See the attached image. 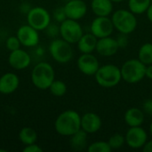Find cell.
<instances>
[{
    "instance_id": "obj_1",
    "label": "cell",
    "mask_w": 152,
    "mask_h": 152,
    "mask_svg": "<svg viewBox=\"0 0 152 152\" xmlns=\"http://www.w3.org/2000/svg\"><path fill=\"white\" fill-rule=\"evenodd\" d=\"M54 127L59 134L71 136L81 129V117L75 110H65L56 118Z\"/></svg>"
},
{
    "instance_id": "obj_2",
    "label": "cell",
    "mask_w": 152,
    "mask_h": 152,
    "mask_svg": "<svg viewBox=\"0 0 152 152\" xmlns=\"http://www.w3.org/2000/svg\"><path fill=\"white\" fill-rule=\"evenodd\" d=\"M54 77L55 74L53 68L51 64L45 61L37 63L31 72V81L33 85L40 90L49 89Z\"/></svg>"
},
{
    "instance_id": "obj_3",
    "label": "cell",
    "mask_w": 152,
    "mask_h": 152,
    "mask_svg": "<svg viewBox=\"0 0 152 152\" xmlns=\"http://www.w3.org/2000/svg\"><path fill=\"white\" fill-rule=\"evenodd\" d=\"M94 76L97 84L104 88L114 87L122 80L120 69L114 64L100 66Z\"/></svg>"
},
{
    "instance_id": "obj_4",
    "label": "cell",
    "mask_w": 152,
    "mask_h": 152,
    "mask_svg": "<svg viewBox=\"0 0 152 152\" xmlns=\"http://www.w3.org/2000/svg\"><path fill=\"white\" fill-rule=\"evenodd\" d=\"M114 28L122 34L129 35L133 33L137 27V18L130 10L118 9L111 17Z\"/></svg>"
},
{
    "instance_id": "obj_5",
    "label": "cell",
    "mask_w": 152,
    "mask_h": 152,
    "mask_svg": "<svg viewBox=\"0 0 152 152\" xmlns=\"http://www.w3.org/2000/svg\"><path fill=\"white\" fill-rule=\"evenodd\" d=\"M146 65L139 59L126 61L120 68L122 79L128 84H137L145 77Z\"/></svg>"
},
{
    "instance_id": "obj_6",
    "label": "cell",
    "mask_w": 152,
    "mask_h": 152,
    "mask_svg": "<svg viewBox=\"0 0 152 152\" xmlns=\"http://www.w3.org/2000/svg\"><path fill=\"white\" fill-rule=\"evenodd\" d=\"M69 42L63 38L53 39L49 45V52L54 61L59 63H67L73 57V49Z\"/></svg>"
},
{
    "instance_id": "obj_7",
    "label": "cell",
    "mask_w": 152,
    "mask_h": 152,
    "mask_svg": "<svg viewBox=\"0 0 152 152\" xmlns=\"http://www.w3.org/2000/svg\"><path fill=\"white\" fill-rule=\"evenodd\" d=\"M60 35L61 38L69 44H76L84 35L81 25L75 20L66 19L60 25Z\"/></svg>"
},
{
    "instance_id": "obj_8",
    "label": "cell",
    "mask_w": 152,
    "mask_h": 152,
    "mask_svg": "<svg viewBox=\"0 0 152 152\" xmlns=\"http://www.w3.org/2000/svg\"><path fill=\"white\" fill-rule=\"evenodd\" d=\"M27 21L28 25L37 30H44L51 23V16L46 9L37 6L28 10Z\"/></svg>"
},
{
    "instance_id": "obj_9",
    "label": "cell",
    "mask_w": 152,
    "mask_h": 152,
    "mask_svg": "<svg viewBox=\"0 0 152 152\" xmlns=\"http://www.w3.org/2000/svg\"><path fill=\"white\" fill-rule=\"evenodd\" d=\"M114 25L111 19L108 16H97L91 23V33L97 38L110 37L114 30Z\"/></svg>"
},
{
    "instance_id": "obj_10",
    "label": "cell",
    "mask_w": 152,
    "mask_h": 152,
    "mask_svg": "<svg viewBox=\"0 0 152 152\" xmlns=\"http://www.w3.org/2000/svg\"><path fill=\"white\" fill-rule=\"evenodd\" d=\"M125 137L126 143L134 150L142 149L148 142V134L141 126L130 127Z\"/></svg>"
},
{
    "instance_id": "obj_11",
    "label": "cell",
    "mask_w": 152,
    "mask_h": 152,
    "mask_svg": "<svg viewBox=\"0 0 152 152\" xmlns=\"http://www.w3.org/2000/svg\"><path fill=\"white\" fill-rule=\"evenodd\" d=\"M37 31L38 30L28 24L23 25L18 28L16 36L22 45L26 47H33L39 42V35Z\"/></svg>"
},
{
    "instance_id": "obj_12",
    "label": "cell",
    "mask_w": 152,
    "mask_h": 152,
    "mask_svg": "<svg viewBox=\"0 0 152 152\" xmlns=\"http://www.w3.org/2000/svg\"><path fill=\"white\" fill-rule=\"evenodd\" d=\"M78 69L86 76H94L100 68L97 58L92 53H82L77 59Z\"/></svg>"
},
{
    "instance_id": "obj_13",
    "label": "cell",
    "mask_w": 152,
    "mask_h": 152,
    "mask_svg": "<svg viewBox=\"0 0 152 152\" xmlns=\"http://www.w3.org/2000/svg\"><path fill=\"white\" fill-rule=\"evenodd\" d=\"M63 7L67 18L75 20L82 19L87 12V5L83 0H69Z\"/></svg>"
},
{
    "instance_id": "obj_14",
    "label": "cell",
    "mask_w": 152,
    "mask_h": 152,
    "mask_svg": "<svg viewBox=\"0 0 152 152\" xmlns=\"http://www.w3.org/2000/svg\"><path fill=\"white\" fill-rule=\"evenodd\" d=\"M8 62L12 69L21 70L29 66L31 58L26 51L20 48L11 52L8 57Z\"/></svg>"
},
{
    "instance_id": "obj_15",
    "label": "cell",
    "mask_w": 152,
    "mask_h": 152,
    "mask_svg": "<svg viewBox=\"0 0 152 152\" xmlns=\"http://www.w3.org/2000/svg\"><path fill=\"white\" fill-rule=\"evenodd\" d=\"M118 49L119 46L117 39L110 37H106L98 38L95 50L102 56L110 57L115 55L118 53Z\"/></svg>"
},
{
    "instance_id": "obj_16",
    "label": "cell",
    "mask_w": 152,
    "mask_h": 152,
    "mask_svg": "<svg viewBox=\"0 0 152 152\" xmlns=\"http://www.w3.org/2000/svg\"><path fill=\"white\" fill-rule=\"evenodd\" d=\"M102 125L101 118L94 112L86 113L81 117V129L87 134H94L98 132L101 129Z\"/></svg>"
},
{
    "instance_id": "obj_17",
    "label": "cell",
    "mask_w": 152,
    "mask_h": 152,
    "mask_svg": "<svg viewBox=\"0 0 152 152\" xmlns=\"http://www.w3.org/2000/svg\"><path fill=\"white\" fill-rule=\"evenodd\" d=\"M20 85L19 77L12 72L4 74L0 77V93L3 94H10L16 91Z\"/></svg>"
},
{
    "instance_id": "obj_18",
    "label": "cell",
    "mask_w": 152,
    "mask_h": 152,
    "mask_svg": "<svg viewBox=\"0 0 152 152\" xmlns=\"http://www.w3.org/2000/svg\"><path fill=\"white\" fill-rule=\"evenodd\" d=\"M124 118L126 125L130 127L141 126L145 120V115L142 110L138 108H131L126 110Z\"/></svg>"
},
{
    "instance_id": "obj_19",
    "label": "cell",
    "mask_w": 152,
    "mask_h": 152,
    "mask_svg": "<svg viewBox=\"0 0 152 152\" xmlns=\"http://www.w3.org/2000/svg\"><path fill=\"white\" fill-rule=\"evenodd\" d=\"M98 38L92 33L84 34L78 40L77 48L82 53H92L96 49Z\"/></svg>"
},
{
    "instance_id": "obj_20",
    "label": "cell",
    "mask_w": 152,
    "mask_h": 152,
    "mask_svg": "<svg viewBox=\"0 0 152 152\" xmlns=\"http://www.w3.org/2000/svg\"><path fill=\"white\" fill-rule=\"evenodd\" d=\"M111 0H92L91 8L96 16H109L113 11Z\"/></svg>"
},
{
    "instance_id": "obj_21",
    "label": "cell",
    "mask_w": 152,
    "mask_h": 152,
    "mask_svg": "<svg viewBox=\"0 0 152 152\" xmlns=\"http://www.w3.org/2000/svg\"><path fill=\"white\" fill-rule=\"evenodd\" d=\"M87 133L80 129L70 137V146L74 151H83L87 143Z\"/></svg>"
},
{
    "instance_id": "obj_22",
    "label": "cell",
    "mask_w": 152,
    "mask_h": 152,
    "mask_svg": "<svg viewBox=\"0 0 152 152\" xmlns=\"http://www.w3.org/2000/svg\"><path fill=\"white\" fill-rule=\"evenodd\" d=\"M151 0H128V8L134 14H142L147 12Z\"/></svg>"
},
{
    "instance_id": "obj_23",
    "label": "cell",
    "mask_w": 152,
    "mask_h": 152,
    "mask_svg": "<svg viewBox=\"0 0 152 152\" xmlns=\"http://www.w3.org/2000/svg\"><path fill=\"white\" fill-rule=\"evenodd\" d=\"M19 139L23 144L29 145V144L35 143L37 142V134L33 128L23 127L19 133Z\"/></svg>"
},
{
    "instance_id": "obj_24",
    "label": "cell",
    "mask_w": 152,
    "mask_h": 152,
    "mask_svg": "<svg viewBox=\"0 0 152 152\" xmlns=\"http://www.w3.org/2000/svg\"><path fill=\"white\" fill-rule=\"evenodd\" d=\"M138 59L146 66L152 64V43H145L140 47Z\"/></svg>"
},
{
    "instance_id": "obj_25",
    "label": "cell",
    "mask_w": 152,
    "mask_h": 152,
    "mask_svg": "<svg viewBox=\"0 0 152 152\" xmlns=\"http://www.w3.org/2000/svg\"><path fill=\"white\" fill-rule=\"evenodd\" d=\"M49 90L51 94L56 97H61L63 96L67 92V86L64 82L61 80H53V82L51 84Z\"/></svg>"
},
{
    "instance_id": "obj_26",
    "label": "cell",
    "mask_w": 152,
    "mask_h": 152,
    "mask_svg": "<svg viewBox=\"0 0 152 152\" xmlns=\"http://www.w3.org/2000/svg\"><path fill=\"white\" fill-rule=\"evenodd\" d=\"M87 150L89 152H110L112 151L109 142L102 141L95 142L90 144Z\"/></svg>"
},
{
    "instance_id": "obj_27",
    "label": "cell",
    "mask_w": 152,
    "mask_h": 152,
    "mask_svg": "<svg viewBox=\"0 0 152 152\" xmlns=\"http://www.w3.org/2000/svg\"><path fill=\"white\" fill-rule=\"evenodd\" d=\"M108 142L112 150H118V149H120L125 144L126 137L120 134H115L110 137Z\"/></svg>"
},
{
    "instance_id": "obj_28",
    "label": "cell",
    "mask_w": 152,
    "mask_h": 152,
    "mask_svg": "<svg viewBox=\"0 0 152 152\" xmlns=\"http://www.w3.org/2000/svg\"><path fill=\"white\" fill-rule=\"evenodd\" d=\"M5 45H6V47L9 51H15L17 49H20V42L19 40V38L16 37H9L7 39H6V42H5Z\"/></svg>"
},
{
    "instance_id": "obj_29",
    "label": "cell",
    "mask_w": 152,
    "mask_h": 152,
    "mask_svg": "<svg viewBox=\"0 0 152 152\" xmlns=\"http://www.w3.org/2000/svg\"><path fill=\"white\" fill-rule=\"evenodd\" d=\"M53 18L60 23L65 20L67 19V16L64 11V7H58L57 9H55V11L53 12Z\"/></svg>"
},
{
    "instance_id": "obj_30",
    "label": "cell",
    "mask_w": 152,
    "mask_h": 152,
    "mask_svg": "<svg viewBox=\"0 0 152 152\" xmlns=\"http://www.w3.org/2000/svg\"><path fill=\"white\" fill-rule=\"evenodd\" d=\"M47 30V34L50 37H56L58 34H60V27H58L55 24H49V26L45 28Z\"/></svg>"
},
{
    "instance_id": "obj_31",
    "label": "cell",
    "mask_w": 152,
    "mask_h": 152,
    "mask_svg": "<svg viewBox=\"0 0 152 152\" xmlns=\"http://www.w3.org/2000/svg\"><path fill=\"white\" fill-rule=\"evenodd\" d=\"M117 41H118V44L119 48H126L127 46V45H128V37H127V35L120 33V35L117 38Z\"/></svg>"
},
{
    "instance_id": "obj_32",
    "label": "cell",
    "mask_w": 152,
    "mask_h": 152,
    "mask_svg": "<svg viewBox=\"0 0 152 152\" xmlns=\"http://www.w3.org/2000/svg\"><path fill=\"white\" fill-rule=\"evenodd\" d=\"M23 152H43V150L38 145L32 143L29 145H26V147L23 149Z\"/></svg>"
},
{
    "instance_id": "obj_33",
    "label": "cell",
    "mask_w": 152,
    "mask_h": 152,
    "mask_svg": "<svg viewBox=\"0 0 152 152\" xmlns=\"http://www.w3.org/2000/svg\"><path fill=\"white\" fill-rule=\"evenodd\" d=\"M142 109L144 112H146L149 115H152V98L146 100L142 104Z\"/></svg>"
},
{
    "instance_id": "obj_34",
    "label": "cell",
    "mask_w": 152,
    "mask_h": 152,
    "mask_svg": "<svg viewBox=\"0 0 152 152\" xmlns=\"http://www.w3.org/2000/svg\"><path fill=\"white\" fill-rule=\"evenodd\" d=\"M145 77H148L149 79L152 80V64L146 66V70H145Z\"/></svg>"
},
{
    "instance_id": "obj_35",
    "label": "cell",
    "mask_w": 152,
    "mask_h": 152,
    "mask_svg": "<svg viewBox=\"0 0 152 152\" xmlns=\"http://www.w3.org/2000/svg\"><path fill=\"white\" fill-rule=\"evenodd\" d=\"M142 151L144 152H152V140L145 143V145L142 147Z\"/></svg>"
},
{
    "instance_id": "obj_36",
    "label": "cell",
    "mask_w": 152,
    "mask_h": 152,
    "mask_svg": "<svg viewBox=\"0 0 152 152\" xmlns=\"http://www.w3.org/2000/svg\"><path fill=\"white\" fill-rule=\"evenodd\" d=\"M146 13H147V17H148L149 20L152 23V3L151 4V5L149 6V8H148V10H147Z\"/></svg>"
},
{
    "instance_id": "obj_37",
    "label": "cell",
    "mask_w": 152,
    "mask_h": 152,
    "mask_svg": "<svg viewBox=\"0 0 152 152\" xmlns=\"http://www.w3.org/2000/svg\"><path fill=\"white\" fill-rule=\"evenodd\" d=\"M113 3H121V2H123V1H125V0H111Z\"/></svg>"
},
{
    "instance_id": "obj_38",
    "label": "cell",
    "mask_w": 152,
    "mask_h": 152,
    "mask_svg": "<svg viewBox=\"0 0 152 152\" xmlns=\"http://www.w3.org/2000/svg\"><path fill=\"white\" fill-rule=\"evenodd\" d=\"M150 133H151V134L152 136V122L151 123V125H150Z\"/></svg>"
},
{
    "instance_id": "obj_39",
    "label": "cell",
    "mask_w": 152,
    "mask_h": 152,
    "mask_svg": "<svg viewBox=\"0 0 152 152\" xmlns=\"http://www.w3.org/2000/svg\"><path fill=\"white\" fill-rule=\"evenodd\" d=\"M0 151H3V152H6V151H4V150H0Z\"/></svg>"
},
{
    "instance_id": "obj_40",
    "label": "cell",
    "mask_w": 152,
    "mask_h": 152,
    "mask_svg": "<svg viewBox=\"0 0 152 152\" xmlns=\"http://www.w3.org/2000/svg\"><path fill=\"white\" fill-rule=\"evenodd\" d=\"M151 98H152V94H151Z\"/></svg>"
}]
</instances>
